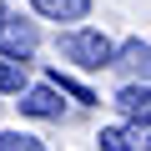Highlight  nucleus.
<instances>
[{
	"instance_id": "nucleus-3",
	"label": "nucleus",
	"mask_w": 151,
	"mask_h": 151,
	"mask_svg": "<svg viewBox=\"0 0 151 151\" xmlns=\"http://www.w3.org/2000/svg\"><path fill=\"white\" fill-rule=\"evenodd\" d=\"M111 106H116L126 121H136V126H151V81H126V86L111 96Z\"/></svg>"
},
{
	"instance_id": "nucleus-2",
	"label": "nucleus",
	"mask_w": 151,
	"mask_h": 151,
	"mask_svg": "<svg viewBox=\"0 0 151 151\" xmlns=\"http://www.w3.org/2000/svg\"><path fill=\"white\" fill-rule=\"evenodd\" d=\"M40 45V30L35 20H20V15H0V55H15V60H30Z\"/></svg>"
},
{
	"instance_id": "nucleus-9",
	"label": "nucleus",
	"mask_w": 151,
	"mask_h": 151,
	"mask_svg": "<svg viewBox=\"0 0 151 151\" xmlns=\"http://www.w3.org/2000/svg\"><path fill=\"white\" fill-rule=\"evenodd\" d=\"M45 81H55V86H60V96H70L76 106H96V91H91V86H81V81H70L65 70H50Z\"/></svg>"
},
{
	"instance_id": "nucleus-6",
	"label": "nucleus",
	"mask_w": 151,
	"mask_h": 151,
	"mask_svg": "<svg viewBox=\"0 0 151 151\" xmlns=\"http://www.w3.org/2000/svg\"><path fill=\"white\" fill-rule=\"evenodd\" d=\"M96 146H101V151H141V146H151V126H136V121H126V126H101Z\"/></svg>"
},
{
	"instance_id": "nucleus-8",
	"label": "nucleus",
	"mask_w": 151,
	"mask_h": 151,
	"mask_svg": "<svg viewBox=\"0 0 151 151\" xmlns=\"http://www.w3.org/2000/svg\"><path fill=\"white\" fill-rule=\"evenodd\" d=\"M0 91H5V96H20L25 91V60L0 55Z\"/></svg>"
},
{
	"instance_id": "nucleus-11",
	"label": "nucleus",
	"mask_w": 151,
	"mask_h": 151,
	"mask_svg": "<svg viewBox=\"0 0 151 151\" xmlns=\"http://www.w3.org/2000/svg\"><path fill=\"white\" fill-rule=\"evenodd\" d=\"M0 15H5V0H0Z\"/></svg>"
},
{
	"instance_id": "nucleus-7",
	"label": "nucleus",
	"mask_w": 151,
	"mask_h": 151,
	"mask_svg": "<svg viewBox=\"0 0 151 151\" xmlns=\"http://www.w3.org/2000/svg\"><path fill=\"white\" fill-rule=\"evenodd\" d=\"M30 5H35V15H45L55 25H81L91 15V0H30Z\"/></svg>"
},
{
	"instance_id": "nucleus-10",
	"label": "nucleus",
	"mask_w": 151,
	"mask_h": 151,
	"mask_svg": "<svg viewBox=\"0 0 151 151\" xmlns=\"http://www.w3.org/2000/svg\"><path fill=\"white\" fill-rule=\"evenodd\" d=\"M0 151H45V141L30 131H0Z\"/></svg>"
},
{
	"instance_id": "nucleus-4",
	"label": "nucleus",
	"mask_w": 151,
	"mask_h": 151,
	"mask_svg": "<svg viewBox=\"0 0 151 151\" xmlns=\"http://www.w3.org/2000/svg\"><path fill=\"white\" fill-rule=\"evenodd\" d=\"M116 70H126V81H151V45L146 40H121L116 45V60H111Z\"/></svg>"
},
{
	"instance_id": "nucleus-1",
	"label": "nucleus",
	"mask_w": 151,
	"mask_h": 151,
	"mask_svg": "<svg viewBox=\"0 0 151 151\" xmlns=\"http://www.w3.org/2000/svg\"><path fill=\"white\" fill-rule=\"evenodd\" d=\"M60 55L76 65V70H111L116 60V40L96 25H65L60 35Z\"/></svg>"
},
{
	"instance_id": "nucleus-5",
	"label": "nucleus",
	"mask_w": 151,
	"mask_h": 151,
	"mask_svg": "<svg viewBox=\"0 0 151 151\" xmlns=\"http://www.w3.org/2000/svg\"><path fill=\"white\" fill-rule=\"evenodd\" d=\"M20 111L35 116V121H60V86L45 81V86H30L20 91Z\"/></svg>"
}]
</instances>
